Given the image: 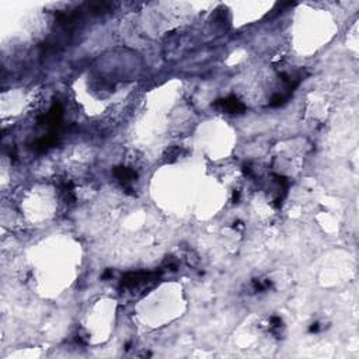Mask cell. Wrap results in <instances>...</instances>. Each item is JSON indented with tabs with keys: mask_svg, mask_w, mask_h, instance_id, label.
Here are the masks:
<instances>
[{
	"mask_svg": "<svg viewBox=\"0 0 359 359\" xmlns=\"http://www.w3.org/2000/svg\"><path fill=\"white\" fill-rule=\"evenodd\" d=\"M160 272H131L127 274L121 281V288L125 291L145 289L155 281H157Z\"/></svg>",
	"mask_w": 359,
	"mask_h": 359,
	"instance_id": "6da1fadb",
	"label": "cell"
},
{
	"mask_svg": "<svg viewBox=\"0 0 359 359\" xmlns=\"http://www.w3.org/2000/svg\"><path fill=\"white\" fill-rule=\"evenodd\" d=\"M215 105L219 107L222 111H226V112H242V111H244L243 102L236 97H227L224 100H219Z\"/></svg>",
	"mask_w": 359,
	"mask_h": 359,
	"instance_id": "7a4b0ae2",
	"label": "cell"
},
{
	"mask_svg": "<svg viewBox=\"0 0 359 359\" xmlns=\"http://www.w3.org/2000/svg\"><path fill=\"white\" fill-rule=\"evenodd\" d=\"M115 174L118 177V180L121 181L122 185L127 188V190H131V184L132 181L136 178V174L134 170L127 169V167H118L115 170Z\"/></svg>",
	"mask_w": 359,
	"mask_h": 359,
	"instance_id": "3957f363",
	"label": "cell"
},
{
	"mask_svg": "<svg viewBox=\"0 0 359 359\" xmlns=\"http://www.w3.org/2000/svg\"><path fill=\"white\" fill-rule=\"evenodd\" d=\"M320 330V324L319 323H314V324L310 327V332H317Z\"/></svg>",
	"mask_w": 359,
	"mask_h": 359,
	"instance_id": "277c9868",
	"label": "cell"
}]
</instances>
